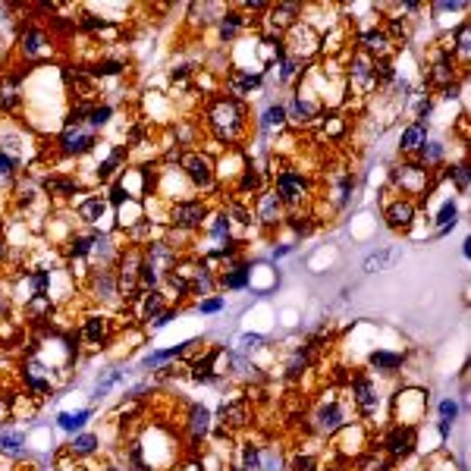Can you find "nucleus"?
<instances>
[{
  "instance_id": "nucleus-3",
  "label": "nucleus",
  "mask_w": 471,
  "mask_h": 471,
  "mask_svg": "<svg viewBox=\"0 0 471 471\" xmlns=\"http://www.w3.org/2000/svg\"><path fill=\"white\" fill-rule=\"evenodd\" d=\"M204 220H207V204L198 198H182L170 207V226H173V230L195 232L204 226Z\"/></svg>"
},
{
  "instance_id": "nucleus-10",
  "label": "nucleus",
  "mask_w": 471,
  "mask_h": 471,
  "mask_svg": "<svg viewBox=\"0 0 471 471\" xmlns=\"http://www.w3.org/2000/svg\"><path fill=\"white\" fill-rule=\"evenodd\" d=\"M283 211H286V207H283V201L276 198V192L274 188H264L261 195H257V204H255V220H261L264 226H280L283 220Z\"/></svg>"
},
{
  "instance_id": "nucleus-9",
  "label": "nucleus",
  "mask_w": 471,
  "mask_h": 471,
  "mask_svg": "<svg viewBox=\"0 0 471 471\" xmlns=\"http://www.w3.org/2000/svg\"><path fill=\"white\" fill-rule=\"evenodd\" d=\"M182 170H186L188 182L195 188H211L214 186V163L204 154H186L182 157Z\"/></svg>"
},
{
  "instance_id": "nucleus-53",
  "label": "nucleus",
  "mask_w": 471,
  "mask_h": 471,
  "mask_svg": "<svg viewBox=\"0 0 471 471\" xmlns=\"http://www.w3.org/2000/svg\"><path fill=\"white\" fill-rule=\"evenodd\" d=\"M6 308H10V299H6V295H3V289H0V317L6 314Z\"/></svg>"
},
{
  "instance_id": "nucleus-46",
  "label": "nucleus",
  "mask_w": 471,
  "mask_h": 471,
  "mask_svg": "<svg viewBox=\"0 0 471 471\" xmlns=\"http://www.w3.org/2000/svg\"><path fill=\"white\" fill-rule=\"evenodd\" d=\"M446 176L456 182V188L462 195L468 192V163H456V167H449V170H446Z\"/></svg>"
},
{
  "instance_id": "nucleus-13",
  "label": "nucleus",
  "mask_w": 471,
  "mask_h": 471,
  "mask_svg": "<svg viewBox=\"0 0 471 471\" xmlns=\"http://www.w3.org/2000/svg\"><path fill=\"white\" fill-rule=\"evenodd\" d=\"M220 418H223V427H245L251 421V399H245V396L223 399V405H220Z\"/></svg>"
},
{
  "instance_id": "nucleus-43",
  "label": "nucleus",
  "mask_w": 471,
  "mask_h": 471,
  "mask_svg": "<svg viewBox=\"0 0 471 471\" xmlns=\"http://www.w3.org/2000/svg\"><path fill=\"white\" fill-rule=\"evenodd\" d=\"M286 471H317V458L311 452H295L286 462Z\"/></svg>"
},
{
  "instance_id": "nucleus-44",
  "label": "nucleus",
  "mask_w": 471,
  "mask_h": 471,
  "mask_svg": "<svg viewBox=\"0 0 471 471\" xmlns=\"http://www.w3.org/2000/svg\"><path fill=\"white\" fill-rule=\"evenodd\" d=\"M0 449L10 452V456H19V452H22V433L19 431H0Z\"/></svg>"
},
{
  "instance_id": "nucleus-19",
  "label": "nucleus",
  "mask_w": 471,
  "mask_h": 471,
  "mask_svg": "<svg viewBox=\"0 0 471 471\" xmlns=\"http://www.w3.org/2000/svg\"><path fill=\"white\" fill-rule=\"evenodd\" d=\"M47 47H50L47 35H44L41 29H35V25H29V29H25L22 35H19V50H22V57H29V60L41 57Z\"/></svg>"
},
{
  "instance_id": "nucleus-56",
  "label": "nucleus",
  "mask_w": 471,
  "mask_h": 471,
  "mask_svg": "<svg viewBox=\"0 0 471 471\" xmlns=\"http://www.w3.org/2000/svg\"><path fill=\"white\" fill-rule=\"evenodd\" d=\"M0 257H3V245H0Z\"/></svg>"
},
{
  "instance_id": "nucleus-33",
  "label": "nucleus",
  "mask_w": 471,
  "mask_h": 471,
  "mask_svg": "<svg viewBox=\"0 0 471 471\" xmlns=\"http://www.w3.org/2000/svg\"><path fill=\"white\" fill-rule=\"evenodd\" d=\"M245 25V19L239 16V13H223L220 16V25H217V35H220V41H232V38L239 35V29Z\"/></svg>"
},
{
  "instance_id": "nucleus-14",
  "label": "nucleus",
  "mask_w": 471,
  "mask_h": 471,
  "mask_svg": "<svg viewBox=\"0 0 471 471\" xmlns=\"http://www.w3.org/2000/svg\"><path fill=\"white\" fill-rule=\"evenodd\" d=\"M257 85H261V75L251 69H230V75H226V91L232 94V100L248 98Z\"/></svg>"
},
{
  "instance_id": "nucleus-50",
  "label": "nucleus",
  "mask_w": 471,
  "mask_h": 471,
  "mask_svg": "<svg viewBox=\"0 0 471 471\" xmlns=\"http://www.w3.org/2000/svg\"><path fill=\"white\" fill-rule=\"evenodd\" d=\"M261 343H264V336H261V333H245V336H239V349H242V352L257 349Z\"/></svg>"
},
{
  "instance_id": "nucleus-31",
  "label": "nucleus",
  "mask_w": 471,
  "mask_h": 471,
  "mask_svg": "<svg viewBox=\"0 0 471 471\" xmlns=\"http://www.w3.org/2000/svg\"><path fill=\"white\" fill-rule=\"evenodd\" d=\"M257 126H261L264 132H274V129L280 132L283 126H286V107H283V104H270L267 110L261 113V119H257Z\"/></svg>"
},
{
  "instance_id": "nucleus-47",
  "label": "nucleus",
  "mask_w": 471,
  "mask_h": 471,
  "mask_svg": "<svg viewBox=\"0 0 471 471\" xmlns=\"http://www.w3.org/2000/svg\"><path fill=\"white\" fill-rule=\"evenodd\" d=\"M223 305H226L223 295H211V299H201L198 301V311L201 314H217V311H223Z\"/></svg>"
},
{
  "instance_id": "nucleus-51",
  "label": "nucleus",
  "mask_w": 471,
  "mask_h": 471,
  "mask_svg": "<svg viewBox=\"0 0 471 471\" xmlns=\"http://www.w3.org/2000/svg\"><path fill=\"white\" fill-rule=\"evenodd\" d=\"M16 173V160L6 154H0V179H10V176Z\"/></svg>"
},
{
  "instance_id": "nucleus-27",
  "label": "nucleus",
  "mask_w": 471,
  "mask_h": 471,
  "mask_svg": "<svg viewBox=\"0 0 471 471\" xmlns=\"http://www.w3.org/2000/svg\"><path fill=\"white\" fill-rule=\"evenodd\" d=\"M251 283V267L248 264H232L226 274H220V286H226V289H245Z\"/></svg>"
},
{
  "instance_id": "nucleus-45",
  "label": "nucleus",
  "mask_w": 471,
  "mask_h": 471,
  "mask_svg": "<svg viewBox=\"0 0 471 471\" xmlns=\"http://www.w3.org/2000/svg\"><path fill=\"white\" fill-rule=\"evenodd\" d=\"M261 468V446H242V471H257Z\"/></svg>"
},
{
  "instance_id": "nucleus-12",
  "label": "nucleus",
  "mask_w": 471,
  "mask_h": 471,
  "mask_svg": "<svg viewBox=\"0 0 471 471\" xmlns=\"http://www.w3.org/2000/svg\"><path fill=\"white\" fill-rule=\"evenodd\" d=\"M91 295L98 301H117L119 295V280L110 267H94L91 270Z\"/></svg>"
},
{
  "instance_id": "nucleus-29",
  "label": "nucleus",
  "mask_w": 471,
  "mask_h": 471,
  "mask_svg": "<svg viewBox=\"0 0 471 471\" xmlns=\"http://www.w3.org/2000/svg\"><path fill=\"white\" fill-rule=\"evenodd\" d=\"M443 154H446V144L443 142H431V138H427V142L418 148V163L424 170H431V167H437V163L443 160Z\"/></svg>"
},
{
  "instance_id": "nucleus-11",
  "label": "nucleus",
  "mask_w": 471,
  "mask_h": 471,
  "mask_svg": "<svg viewBox=\"0 0 471 471\" xmlns=\"http://www.w3.org/2000/svg\"><path fill=\"white\" fill-rule=\"evenodd\" d=\"M60 148L75 157L88 154V151L94 148V132L85 129V126H66V129L60 132Z\"/></svg>"
},
{
  "instance_id": "nucleus-25",
  "label": "nucleus",
  "mask_w": 471,
  "mask_h": 471,
  "mask_svg": "<svg viewBox=\"0 0 471 471\" xmlns=\"http://www.w3.org/2000/svg\"><path fill=\"white\" fill-rule=\"evenodd\" d=\"M104 211H107V198H100V195H91V198L79 201V207H75L82 223H98L104 217Z\"/></svg>"
},
{
  "instance_id": "nucleus-15",
  "label": "nucleus",
  "mask_w": 471,
  "mask_h": 471,
  "mask_svg": "<svg viewBox=\"0 0 471 471\" xmlns=\"http://www.w3.org/2000/svg\"><path fill=\"white\" fill-rule=\"evenodd\" d=\"M427 132H431L427 119H414V123H408L405 129H402V135H399V151L402 154H418V148L427 142Z\"/></svg>"
},
{
  "instance_id": "nucleus-23",
  "label": "nucleus",
  "mask_w": 471,
  "mask_h": 471,
  "mask_svg": "<svg viewBox=\"0 0 471 471\" xmlns=\"http://www.w3.org/2000/svg\"><path fill=\"white\" fill-rule=\"evenodd\" d=\"M352 192H355V176H352V173H339L336 179H333V186H330L333 207H345V204H349Z\"/></svg>"
},
{
  "instance_id": "nucleus-57",
  "label": "nucleus",
  "mask_w": 471,
  "mask_h": 471,
  "mask_svg": "<svg viewBox=\"0 0 471 471\" xmlns=\"http://www.w3.org/2000/svg\"><path fill=\"white\" fill-rule=\"evenodd\" d=\"M236 471H242V468H236Z\"/></svg>"
},
{
  "instance_id": "nucleus-36",
  "label": "nucleus",
  "mask_w": 471,
  "mask_h": 471,
  "mask_svg": "<svg viewBox=\"0 0 471 471\" xmlns=\"http://www.w3.org/2000/svg\"><path fill=\"white\" fill-rule=\"evenodd\" d=\"M452 54H458V60L468 63V57H471V29H468V22L458 25V31H456V44H452Z\"/></svg>"
},
{
  "instance_id": "nucleus-55",
  "label": "nucleus",
  "mask_w": 471,
  "mask_h": 471,
  "mask_svg": "<svg viewBox=\"0 0 471 471\" xmlns=\"http://www.w3.org/2000/svg\"><path fill=\"white\" fill-rule=\"evenodd\" d=\"M107 471H126V468H117V465H113V468H107Z\"/></svg>"
},
{
  "instance_id": "nucleus-42",
  "label": "nucleus",
  "mask_w": 471,
  "mask_h": 471,
  "mask_svg": "<svg viewBox=\"0 0 471 471\" xmlns=\"http://www.w3.org/2000/svg\"><path fill=\"white\" fill-rule=\"evenodd\" d=\"M88 73L91 75H123L126 73V60H98Z\"/></svg>"
},
{
  "instance_id": "nucleus-54",
  "label": "nucleus",
  "mask_w": 471,
  "mask_h": 471,
  "mask_svg": "<svg viewBox=\"0 0 471 471\" xmlns=\"http://www.w3.org/2000/svg\"><path fill=\"white\" fill-rule=\"evenodd\" d=\"M0 57H3V35H0Z\"/></svg>"
},
{
  "instance_id": "nucleus-6",
  "label": "nucleus",
  "mask_w": 471,
  "mask_h": 471,
  "mask_svg": "<svg viewBox=\"0 0 471 471\" xmlns=\"http://www.w3.org/2000/svg\"><path fill=\"white\" fill-rule=\"evenodd\" d=\"M349 396L352 402H355L358 414L361 418H374L377 408H380V389H377V383L371 380L368 374H355L349 380Z\"/></svg>"
},
{
  "instance_id": "nucleus-41",
  "label": "nucleus",
  "mask_w": 471,
  "mask_h": 471,
  "mask_svg": "<svg viewBox=\"0 0 471 471\" xmlns=\"http://www.w3.org/2000/svg\"><path fill=\"white\" fill-rule=\"evenodd\" d=\"M393 257H396V251H371V255L364 257V274H377V270H383Z\"/></svg>"
},
{
  "instance_id": "nucleus-17",
  "label": "nucleus",
  "mask_w": 471,
  "mask_h": 471,
  "mask_svg": "<svg viewBox=\"0 0 471 471\" xmlns=\"http://www.w3.org/2000/svg\"><path fill=\"white\" fill-rule=\"evenodd\" d=\"M402 364H405V355L393 349H374L368 355V368L377 371V374H396Z\"/></svg>"
},
{
  "instance_id": "nucleus-5",
  "label": "nucleus",
  "mask_w": 471,
  "mask_h": 471,
  "mask_svg": "<svg viewBox=\"0 0 471 471\" xmlns=\"http://www.w3.org/2000/svg\"><path fill=\"white\" fill-rule=\"evenodd\" d=\"M393 186L402 188V198H412V195H427L431 188V170H424L418 160L414 163H402L393 170Z\"/></svg>"
},
{
  "instance_id": "nucleus-20",
  "label": "nucleus",
  "mask_w": 471,
  "mask_h": 471,
  "mask_svg": "<svg viewBox=\"0 0 471 471\" xmlns=\"http://www.w3.org/2000/svg\"><path fill=\"white\" fill-rule=\"evenodd\" d=\"M355 471H393V458L380 446H371L355 458Z\"/></svg>"
},
{
  "instance_id": "nucleus-21",
  "label": "nucleus",
  "mask_w": 471,
  "mask_h": 471,
  "mask_svg": "<svg viewBox=\"0 0 471 471\" xmlns=\"http://www.w3.org/2000/svg\"><path fill=\"white\" fill-rule=\"evenodd\" d=\"M82 336H85V343H91V345H104L107 339H110V320L100 317V314L85 317V324H82Z\"/></svg>"
},
{
  "instance_id": "nucleus-7",
  "label": "nucleus",
  "mask_w": 471,
  "mask_h": 471,
  "mask_svg": "<svg viewBox=\"0 0 471 471\" xmlns=\"http://www.w3.org/2000/svg\"><path fill=\"white\" fill-rule=\"evenodd\" d=\"M414 446H418V433H414V427H408V424H393L380 437V449L387 452L393 462L408 458L414 452Z\"/></svg>"
},
{
  "instance_id": "nucleus-40",
  "label": "nucleus",
  "mask_w": 471,
  "mask_h": 471,
  "mask_svg": "<svg viewBox=\"0 0 471 471\" xmlns=\"http://www.w3.org/2000/svg\"><path fill=\"white\" fill-rule=\"evenodd\" d=\"M44 188H47L50 195H57V198H66V195L75 192V179H63V176H50L47 182H44Z\"/></svg>"
},
{
  "instance_id": "nucleus-4",
  "label": "nucleus",
  "mask_w": 471,
  "mask_h": 471,
  "mask_svg": "<svg viewBox=\"0 0 471 471\" xmlns=\"http://www.w3.org/2000/svg\"><path fill=\"white\" fill-rule=\"evenodd\" d=\"M345 424H349V414H345L343 402H336V399H324L311 412V427L320 437H333V433H339Z\"/></svg>"
},
{
  "instance_id": "nucleus-22",
  "label": "nucleus",
  "mask_w": 471,
  "mask_h": 471,
  "mask_svg": "<svg viewBox=\"0 0 471 471\" xmlns=\"http://www.w3.org/2000/svg\"><path fill=\"white\" fill-rule=\"evenodd\" d=\"M374 60L371 57H364L361 50L358 54H352V60H349V75H352V82H358V85H364V88H374Z\"/></svg>"
},
{
  "instance_id": "nucleus-49",
  "label": "nucleus",
  "mask_w": 471,
  "mask_h": 471,
  "mask_svg": "<svg viewBox=\"0 0 471 471\" xmlns=\"http://www.w3.org/2000/svg\"><path fill=\"white\" fill-rule=\"evenodd\" d=\"M311 217H289V230L299 232V236H305V232H311Z\"/></svg>"
},
{
  "instance_id": "nucleus-28",
  "label": "nucleus",
  "mask_w": 471,
  "mask_h": 471,
  "mask_svg": "<svg viewBox=\"0 0 471 471\" xmlns=\"http://www.w3.org/2000/svg\"><path fill=\"white\" fill-rule=\"evenodd\" d=\"M314 123L320 126V132H324L327 138H343L345 135V119H343V113H336V110L320 113Z\"/></svg>"
},
{
  "instance_id": "nucleus-30",
  "label": "nucleus",
  "mask_w": 471,
  "mask_h": 471,
  "mask_svg": "<svg viewBox=\"0 0 471 471\" xmlns=\"http://www.w3.org/2000/svg\"><path fill=\"white\" fill-rule=\"evenodd\" d=\"M98 443H100L98 433H75L73 443H69V452H73L75 458H88L98 452Z\"/></svg>"
},
{
  "instance_id": "nucleus-16",
  "label": "nucleus",
  "mask_w": 471,
  "mask_h": 471,
  "mask_svg": "<svg viewBox=\"0 0 471 471\" xmlns=\"http://www.w3.org/2000/svg\"><path fill=\"white\" fill-rule=\"evenodd\" d=\"M427 85H433V88H456V60L452 57H440L437 63L431 66V73H427Z\"/></svg>"
},
{
  "instance_id": "nucleus-8",
  "label": "nucleus",
  "mask_w": 471,
  "mask_h": 471,
  "mask_svg": "<svg viewBox=\"0 0 471 471\" xmlns=\"http://www.w3.org/2000/svg\"><path fill=\"white\" fill-rule=\"evenodd\" d=\"M383 220H387L389 230L408 232L414 226V220H418V204H414V198H396V201H389L387 211H383Z\"/></svg>"
},
{
  "instance_id": "nucleus-32",
  "label": "nucleus",
  "mask_w": 471,
  "mask_h": 471,
  "mask_svg": "<svg viewBox=\"0 0 471 471\" xmlns=\"http://www.w3.org/2000/svg\"><path fill=\"white\" fill-rule=\"evenodd\" d=\"M239 192H245V195H248V192L261 195V192H264V173H261V170L248 163V167L242 170V176H239Z\"/></svg>"
},
{
  "instance_id": "nucleus-1",
  "label": "nucleus",
  "mask_w": 471,
  "mask_h": 471,
  "mask_svg": "<svg viewBox=\"0 0 471 471\" xmlns=\"http://www.w3.org/2000/svg\"><path fill=\"white\" fill-rule=\"evenodd\" d=\"M207 129L220 138V142L232 144L236 138H242L245 132V110L239 100L232 98H217L207 107Z\"/></svg>"
},
{
  "instance_id": "nucleus-39",
  "label": "nucleus",
  "mask_w": 471,
  "mask_h": 471,
  "mask_svg": "<svg viewBox=\"0 0 471 471\" xmlns=\"http://www.w3.org/2000/svg\"><path fill=\"white\" fill-rule=\"evenodd\" d=\"M113 117V107L110 104H91V113H88V129H100V126H107Z\"/></svg>"
},
{
  "instance_id": "nucleus-18",
  "label": "nucleus",
  "mask_w": 471,
  "mask_h": 471,
  "mask_svg": "<svg viewBox=\"0 0 471 471\" xmlns=\"http://www.w3.org/2000/svg\"><path fill=\"white\" fill-rule=\"evenodd\" d=\"M132 301H138V317L148 320V324L163 311V292L160 289H138Z\"/></svg>"
},
{
  "instance_id": "nucleus-35",
  "label": "nucleus",
  "mask_w": 471,
  "mask_h": 471,
  "mask_svg": "<svg viewBox=\"0 0 471 471\" xmlns=\"http://www.w3.org/2000/svg\"><path fill=\"white\" fill-rule=\"evenodd\" d=\"M88 418H91V408H82V412H63L60 418H57V424H60L63 431L75 433V431H82V427H85Z\"/></svg>"
},
{
  "instance_id": "nucleus-24",
  "label": "nucleus",
  "mask_w": 471,
  "mask_h": 471,
  "mask_svg": "<svg viewBox=\"0 0 471 471\" xmlns=\"http://www.w3.org/2000/svg\"><path fill=\"white\" fill-rule=\"evenodd\" d=\"M50 314H54V301H50V295H31L29 301H25V317L31 320V324H41V320H47Z\"/></svg>"
},
{
  "instance_id": "nucleus-34",
  "label": "nucleus",
  "mask_w": 471,
  "mask_h": 471,
  "mask_svg": "<svg viewBox=\"0 0 471 471\" xmlns=\"http://www.w3.org/2000/svg\"><path fill=\"white\" fill-rule=\"evenodd\" d=\"M19 79H6L3 85H0V110L10 113L19 107V100H22V94H19Z\"/></svg>"
},
{
  "instance_id": "nucleus-48",
  "label": "nucleus",
  "mask_w": 471,
  "mask_h": 471,
  "mask_svg": "<svg viewBox=\"0 0 471 471\" xmlns=\"http://www.w3.org/2000/svg\"><path fill=\"white\" fill-rule=\"evenodd\" d=\"M456 418H458V402L456 399H443V402H440V421H443V424H452Z\"/></svg>"
},
{
  "instance_id": "nucleus-2",
  "label": "nucleus",
  "mask_w": 471,
  "mask_h": 471,
  "mask_svg": "<svg viewBox=\"0 0 471 471\" xmlns=\"http://www.w3.org/2000/svg\"><path fill=\"white\" fill-rule=\"evenodd\" d=\"M274 192L283 201V207H301L308 201V195H311V186H308V179L299 170H280L274 182Z\"/></svg>"
},
{
  "instance_id": "nucleus-52",
  "label": "nucleus",
  "mask_w": 471,
  "mask_h": 471,
  "mask_svg": "<svg viewBox=\"0 0 471 471\" xmlns=\"http://www.w3.org/2000/svg\"><path fill=\"white\" fill-rule=\"evenodd\" d=\"M289 251H295L292 242H286V245H280V248H274V257H283V255H289Z\"/></svg>"
},
{
  "instance_id": "nucleus-38",
  "label": "nucleus",
  "mask_w": 471,
  "mask_h": 471,
  "mask_svg": "<svg viewBox=\"0 0 471 471\" xmlns=\"http://www.w3.org/2000/svg\"><path fill=\"white\" fill-rule=\"evenodd\" d=\"M456 220H458V204L456 201H446V204L437 211V220H433V223L440 226V232H446V230L456 226Z\"/></svg>"
},
{
  "instance_id": "nucleus-26",
  "label": "nucleus",
  "mask_w": 471,
  "mask_h": 471,
  "mask_svg": "<svg viewBox=\"0 0 471 471\" xmlns=\"http://www.w3.org/2000/svg\"><path fill=\"white\" fill-rule=\"evenodd\" d=\"M188 433H192V440H201L207 431H211V412H207L204 405H192L188 408Z\"/></svg>"
},
{
  "instance_id": "nucleus-37",
  "label": "nucleus",
  "mask_w": 471,
  "mask_h": 471,
  "mask_svg": "<svg viewBox=\"0 0 471 471\" xmlns=\"http://www.w3.org/2000/svg\"><path fill=\"white\" fill-rule=\"evenodd\" d=\"M126 160V148H113L110 154H107V160L98 167V179H113V173H117V167Z\"/></svg>"
}]
</instances>
